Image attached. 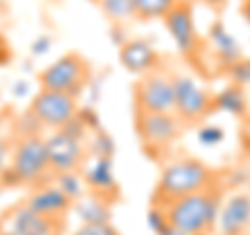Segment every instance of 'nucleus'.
Listing matches in <instances>:
<instances>
[{
	"label": "nucleus",
	"instance_id": "2",
	"mask_svg": "<svg viewBox=\"0 0 250 235\" xmlns=\"http://www.w3.org/2000/svg\"><path fill=\"white\" fill-rule=\"evenodd\" d=\"M223 204L221 183L175 200L165 210L167 223L184 235H215L219 210Z\"/></svg>",
	"mask_w": 250,
	"mask_h": 235
},
{
	"label": "nucleus",
	"instance_id": "9",
	"mask_svg": "<svg viewBox=\"0 0 250 235\" xmlns=\"http://www.w3.org/2000/svg\"><path fill=\"white\" fill-rule=\"evenodd\" d=\"M134 111L146 113H173L175 83L173 75H167L163 69H156L146 75H140L134 83Z\"/></svg>",
	"mask_w": 250,
	"mask_h": 235
},
{
	"label": "nucleus",
	"instance_id": "10",
	"mask_svg": "<svg viewBox=\"0 0 250 235\" xmlns=\"http://www.w3.org/2000/svg\"><path fill=\"white\" fill-rule=\"evenodd\" d=\"M29 115L40 127L54 131L67 127L80 115V104H77V98L69 94L40 88L29 104Z\"/></svg>",
	"mask_w": 250,
	"mask_h": 235
},
{
	"label": "nucleus",
	"instance_id": "19",
	"mask_svg": "<svg viewBox=\"0 0 250 235\" xmlns=\"http://www.w3.org/2000/svg\"><path fill=\"white\" fill-rule=\"evenodd\" d=\"M177 4V0H134L136 21H156L165 19V15Z\"/></svg>",
	"mask_w": 250,
	"mask_h": 235
},
{
	"label": "nucleus",
	"instance_id": "18",
	"mask_svg": "<svg viewBox=\"0 0 250 235\" xmlns=\"http://www.w3.org/2000/svg\"><path fill=\"white\" fill-rule=\"evenodd\" d=\"M210 38H213V42H215V54L219 57V62H221L223 69L228 67L229 62L238 60L242 57V54L238 52L236 42L231 40L229 34H228V29H225L219 21L213 25V29H210Z\"/></svg>",
	"mask_w": 250,
	"mask_h": 235
},
{
	"label": "nucleus",
	"instance_id": "20",
	"mask_svg": "<svg viewBox=\"0 0 250 235\" xmlns=\"http://www.w3.org/2000/svg\"><path fill=\"white\" fill-rule=\"evenodd\" d=\"M96 2L104 17L115 25H123L129 19H136L134 0H96Z\"/></svg>",
	"mask_w": 250,
	"mask_h": 235
},
{
	"label": "nucleus",
	"instance_id": "23",
	"mask_svg": "<svg viewBox=\"0 0 250 235\" xmlns=\"http://www.w3.org/2000/svg\"><path fill=\"white\" fill-rule=\"evenodd\" d=\"M11 150H13L11 142H9V139H6L4 136H0V183H2L4 173H6V169H9V162H11Z\"/></svg>",
	"mask_w": 250,
	"mask_h": 235
},
{
	"label": "nucleus",
	"instance_id": "11",
	"mask_svg": "<svg viewBox=\"0 0 250 235\" xmlns=\"http://www.w3.org/2000/svg\"><path fill=\"white\" fill-rule=\"evenodd\" d=\"M65 225L67 218L40 215L21 202L0 218V235H62Z\"/></svg>",
	"mask_w": 250,
	"mask_h": 235
},
{
	"label": "nucleus",
	"instance_id": "1",
	"mask_svg": "<svg viewBox=\"0 0 250 235\" xmlns=\"http://www.w3.org/2000/svg\"><path fill=\"white\" fill-rule=\"evenodd\" d=\"M217 183L221 181L213 167H208L205 160L194 158V156H182L163 167L150 196V206L167 208L175 200Z\"/></svg>",
	"mask_w": 250,
	"mask_h": 235
},
{
	"label": "nucleus",
	"instance_id": "22",
	"mask_svg": "<svg viewBox=\"0 0 250 235\" xmlns=\"http://www.w3.org/2000/svg\"><path fill=\"white\" fill-rule=\"evenodd\" d=\"M71 235H121V231L108 223H82Z\"/></svg>",
	"mask_w": 250,
	"mask_h": 235
},
{
	"label": "nucleus",
	"instance_id": "5",
	"mask_svg": "<svg viewBox=\"0 0 250 235\" xmlns=\"http://www.w3.org/2000/svg\"><path fill=\"white\" fill-rule=\"evenodd\" d=\"M163 23H165V29L169 31L173 44L177 46V52L192 67L200 69L205 48H207V40L200 36V31L196 27L192 0H177V4L165 15Z\"/></svg>",
	"mask_w": 250,
	"mask_h": 235
},
{
	"label": "nucleus",
	"instance_id": "13",
	"mask_svg": "<svg viewBox=\"0 0 250 235\" xmlns=\"http://www.w3.org/2000/svg\"><path fill=\"white\" fill-rule=\"evenodd\" d=\"M215 235H250V194L238 192L223 200Z\"/></svg>",
	"mask_w": 250,
	"mask_h": 235
},
{
	"label": "nucleus",
	"instance_id": "24",
	"mask_svg": "<svg viewBox=\"0 0 250 235\" xmlns=\"http://www.w3.org/2000/svg\"><path fill=\"white\" fill-rule=\"evenodd\" d=\"M152 229L156 231V235H184L182 231H177V229H173L169 223H167V216H163L161 221H156L154 225H152Z\"/></svg>",
	"mask_w": 250,
	"mask_h": 235
},
{
	"label": "nucleus",
	"instance_id": "7",
	"mask_svg": "<svg viewBox=\"0 0 250 235\" xmlns=\"http://www.w3.org/2000/svg\"><path fill=\"white\" fill-rule=\"evenodd\" d=\"M134 127L144 152L159 160L163 158V154H169L173 144L184 133V125L177 121L173 113L134 111Z\"/></svg>",
	"mask_w": 250,
	"mask_h": 235
},
{
	"label": "nucleus",
	"instance_id": "8",
	"mask_svg": "<svg viewBox=\"0 0 250 235\" xmlns=\"http://www.w3.org/2000/svg\"><path fill=\"white\" fill-rule=\"evenodd\" d=\"M175 83V100H173V115L184 125V129L198 127L210 115L217 113L215 94L207 88L198 85L190 77H173Z\"/></svg>",
	"mask_w": 250,
	"mask_h": 235
},
{
	"label": "nucleus",
	"instance_id": "12",
	"mask_svg": "<svg viewBox=\"0 0 250 235\" xmlns=\"http://www.w3.org/2000/svg\"><path fill=\"white\" fill-rule=\"evenodd\" d=\"M80 175L83 179V185L90 190L92 196H98L104 202H117V198L121 196L119 183L115 179L113 173V162L111 156H90L88 162L83 164V169L80 171Z\"/></svg>",
	"mask_w": 250,
	"mask_h": 235
},
{
	"label": "nucleus",
	"instance_id": "4",
	"mask_svg": "<svg viewBox=\"0 0 250 235\" xmlns=\"http://www.w3.org/2000/svg\"><path fill=\"white\" fill-rule=\"evenodd\" d=\"M50 173L48 150H46V137L38 131L23 133L17 139V144L11 150V162L4 173V181H11V185L23 183H40L42 179Z\"/></svg>",
	"mask_w": 250,
	"mask_h": 235
},
{
	"label": "nucleus",
	"instance_id": "15",
	"mask_svg": "<svg viewBox=\"0 0 250 235\" xmlns=\"http://www.w3.org/2000/svg\"><path fill=\"white\" fill-rule=\"evenodd\" d=\"M25 204L40 215L54 216V218H67L69 210L73 208V200L57 183H44V185H38L27 196Z\"/></svg>",
	"mask_w": 250,
	"mask_h": 235
},
{
	"label": "nucleus",
	"instance_id": "3",
	"mask_svg": "<svg viewBox=\"0 0 250 235\" xmlns=\"http://www.w3.org/2000/svg\"><path fill=\"white\" fill-rule=\"evenodd\" d=\"M46 150H48L52 175L80 173L92 156L88 148V133H85V127L82 123V115H77L67 127L54 129L52 136L46 137Z\"/></svg>",
	"mask_w": 250,
	"mask_h": 235
},
{
	"label": "nucleus",
	"instance_id": "26",
	"mask_svg": "<svg viewBox=\"0 0 250 235\" xmlns=\"http://www.w3.org/2000/svg\"><path fill=\"white\" fill-rule=\"evenodd\" d=\"M240 15L250 25V0H240Z\"/></svg>",
	"mask_w": 250,
	"mask_h": 235
},
{
	"label": "nucleus",
	"instance_id": "16",
	"mask_svg": "<svg viewBox=\"0 0 250 235\" xmlns=\"http://www.w3.org/2000/svg\"><path fill=\"white\" fill-rule=\"evenodd\" d=\"M215 104H217V113L225 111L229 115L240 117V119L250 113V104L246 100V88L236 83H229L225 90L215 94Z\"/></svg>",
	"mask_w": 250,
	"mask_h": 235
},
{
	"label": "nucleus",
	"instance_id": "17",
	"mask_svg": "<svg viewBox=\"0 0 250 235\" xmlns=\"http://www.w3.org/2000/svg\"><path fill=\"white\" fill-rule=\"evenodd\" d=\"M73 208L80 213L83 223H108L111 221V204L98 196H88V198H77Z\"/></svg>",
	"mask_w": 250,
	"mask_h": 235
},
{
	"label": "nucleus",
	"instance_id": "14",
	"mask_svg": "<svg viewBox=\"0 0 250 235\" xmlns=\"http://www.w3.org/2000/svg\"><path fill=\"white\" fill-rule=\"evenodd\" d=\"M119 62L131 75H146L161 69L163 57L154 46L144 38H129L119 48Z\"/></svg>",
	"mask_w": 250,
	"mask_h": 235
},
{
	"label": "nucleus",
	"instance_id": "25",
	"mask_svg": "<svg viewBox=\"0 0 250 235\" xmlns=\"http://www.w3.org/2000/svg\"><path fill=\"white\" fill-rule=\"evenodd\" d=\"M198 2H200V4H205L210 13H215L217 17H219V15H221L225 9H228L229 0H198Z\"/></svg>",
	"mask_w": 250,
	"mask_h": 235
},
{
	"label": "nucleus",
	"instance_id": "6",
	"mask_svg": "<svg viewBox=\"0 0 250 235\" xmlns=\"http://www.w3.org/2000/svg\"><path fill=\"white\" fill-rule=\"evenodd\" d=\"M92 79V65L90 60L82 57L80 52H67L50 62L44 71L38 75L40 88L69 94L73 98H80L90 85Z\"/></svg>",
	"mask_w": 250,
	"mask_h": 235
},
{
	"label": "nucleus",
	"instance_id": "21",
	"mask_svg": "<svg viewBox=\"0 0 250 235\" xmlns=\"http://www.w3.org/2000/svg\"><path fill=\"white\" fill-rule=\"evenodd\" d=\"M223 75L229 79V83L248 88V85H250V59L240 57L238 60L229 62V65L223 69Z\"/></svg>",
	"mask_w": 250,
	"mask_h": 235
}]
</instances>
